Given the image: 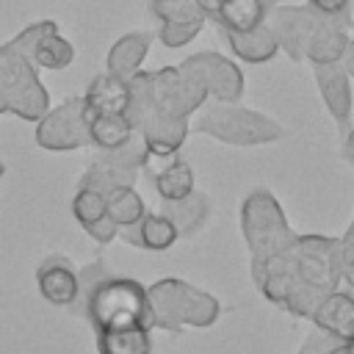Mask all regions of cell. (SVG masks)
Instances as JSON below:
<instances>
[{"mask_svg": "<svg viewBox=\"0 0 354 354\" xmlns=\"http://www.w3.org/2000/svg\"><path fill=\"white\" fill-rule=\"evenodd\" d=\"M348 28L351 19L346 17H315V25L310 30L307 47H304V61L310 64H337L346 53L348 44Z\"/></svg>", "mask_w": 354, "mask_h": 354, "instance_id": "cell-13", "label": "cell"}, {"mask_svg": "<svg viewBox=\"0 0 354 354\" xmlns=\"http://www.w3.org/2000/svg\"><path fill=\"white\" fill-rule=\"evenodd\" d=\"M271 3H274V6H277V3H279V0H271Z\"/></svg>", "mask_w": 354, "mask_h": 354, "instance_id": "cell-40", "label": "cell"}, {"mask_svg": "<svg viewBox=\"0 0 354 354\" xmlns=\"http://www.w3.org/2000/svg\"><path fill=\"white\" fill-rule=\"evenodd\" d=\"M136 180H138L136 171H124V169H119V166H113V163H105V160L94 158V163L80 174L77 185L94 188V191H100V194L105 196V194L113 191L116 185H136Z\"/></svg>", "mask_w": 354, "mask_h": 354, "instance_id": "cell-27", "label": "cell"}, {"mask_svg": "<svg viewBox=\"0 0 354 354\" xmlns=\"http://www.w3.org/2000/svg\"><path fill=\"white\" fill-rule=\"evenodd\" d=\"M315 11L304 3V6H285L277 3L268 14V25L279 41V50L290 58V61H304V47L310 39V30L315 25Z\"/></svg>", "mask_w": 354, "mask_h": 354, "instance_id": "cell-10", "label": "cell"}, {"mask_svg": "<svg viewBox=\"0 0 354 354\" xmlns=\"http://www.w3.org/2000/svg\"><path fill=\"white\" fill-rule=\"evenodd\" d=\"M343 158L354 163V127L346 130V138H343Z\"/></svg>", "mask_w": 354, "mask_h": 354, "instance_id": "cell-34", "label": "cell"}, {"mask_svg": "<svg viewBox=\"0 0 354 354\" xmlns=\"http://www.w3.org/2000/svg\"><path fill=\"white\" fill-rule=\"evenodd\" d=\"M310 321L315 324V329H324L337 340H351L354 337V293L340 288L326 293L315 304Z\"/></svg>", "mask_w": 354, "mask_h": 354, "instance_id": "cell-16", "label": "cell"}, {"mask_svg": "<svg viewBox=\"0 0 354 354\" xmlns=\"http://www.w3.org/2000/svg\"><path fill=\"white\" fill-rule=\"evenodd\" d=\"M337 241L340 238L307 232V235H296L290 243V254H293L301 282H307L310 288H315L321 293H332L343 282Z\"/></svg>", "mask_w": 354, "mask_h": 354, "instance_id": "cell-8", "label": "cell"}, {"mask_svg": "<svg viewBox=\"0 0 354 354\" xmlns=\"http://www.w3.org/2000/svg\"><path fill=\"white\" fill-rule=\"evenodd\" d=\"M105 207H108L111 221H113L119 230L133 227V224L147 213L144 196L136 191V185H116L113 191H108V194H105Z\"/></svg>", "mask_w": 354, "mask_h": 354, "instance_id": "cell-25", "label": "cell"}, {"mask_svg": "<svg viewBox=\"0 0 354 354\" xmlns=\"http://www.w3.org/2000/svg\"><path fill=\"white\" fill-rule=\"evenodd\" d=\"M72 216L97 243H111L119 235V227L108 216L105 196L100 191H94V188L77 185V191L72 196Z\"/></svg>", "mask_w": 354, "mask_h": 354, "instance_id": "cell-15", "label": "cell"}, {"mask_svg": "<svg viewBox=\"0 0 354 354\" xmlns=\"http://www.w3.org/2000/svg\"><path fill=\"white\" fill-rule=\"evenodd\" d=\"M205 25H177V22H160L158 28V39L163 47L169 50H177V47H185L188 41H194L199 36Z\"/></svg>", "mask_w": 354, "mask_h": 354, "instance_id": "cell-30", "label": "cell"}, {"mask_svg": "<svg viewBox=\"0 0 354 354\" xmlns=\"http://www.w3.org/2000/svg\"><path fill=\"white\" fill-rule=\"evenodd\" d=\"M53 30H58L55 19H36V22H30V25H25V28L11 39V47L19 50L25 58L33 61V50H36V44H39L47 33H53Z\"/></svg>", "mask_w": 354, "mask_h": 354, "instance_id": "cell-29", "label": "cell"}, {"mask_svg": "<svg viewBox=\"0 0 354 354\" xmlns=\"http://www.w3.org/2000/svg\"><path fill=\"white\" fill-rule=\"evenodd\" d=\"M160 213H166L171 218V224L177 227L180 238H188V235H194L207 221V216H210V199L202 191L194 188L185 199L163 202V210Z\"/></svg>", "mask_w": 354, "mask_h": 354, "instance_id": "cell-22", "label": "cell"}, {"mask_svg": "<svg viewBox=\"0 0 354 354\" xmlns=\"http://www.w3.org/2000/svg\"><path fill=\"white\" fill-rule=\"evenodd\" d=\"M72 61H75V44H72L66 36H61V30L47 33V36L36 44V50H33V64H36L39 69H53V72H58V69L72 66Z\"/></svg>", "mask_w": 354, "mask_h": 354, "instance_id": "cell-26", "label": "cell"}, {"mask_svg": "<svg viewBox=\"0 0 354 354\" xmlns=\"http://www.w3.org/2000/svg\"><path fill=\"white\" fill-rule=\"evenodd\" d=\"M224 39L232 55L243 64H268L279 53V41L268 22H260L249 30H224Z\"/></svg>", "mask_w": 354, "mask_h": 354, "instance_id": "cell-17", "label": "cell"}, {"mask_svg": "<svg viewBox=\"0 0 354 354\" xmlns=\"http://www.w3.org/2000/svg\"><path fill=\"white\" fill-rule=\"evenodd\" d=\"M313 75H315V86H318V94H321L326 111L340 124V133H346L348 119H351V105H354L348 72L337 61V64H313Z\"/></svg>", "mask_w": 354, "mask_h": 354, "instance_id": "cell-11", "label": "cell"}, {"mask_svg": "<svg viewBox=\"0 0 354 354\" xmlns=\"http://www.w3.org/2000/svg\"><path fill=\"white\" fill-rule=\"evenodd\" d=\"M196 133H205L221 144L230 147H263V144H274L285 136V127L254 111V108H243L238 102H216L207 111L199 113L196 119Z\"/></svg>", "mask_w": 354, "mask_h": 354, "instance_id": "cell-4", "label": "cell"}, {"mask_svg": "<svg viewBox=\"0 0 354 354\" xmlns=\"http://www.w3.org/2000/svg\"><path fill=\"white\" fill-rule=\"evenodd\" d=\"M160 166L155 163H144V174H149L155 180V191L160 196V202H177V199H185L191 191H194V169L188 160L180 158V152L174 155H166V158H158L152 155Z\"/></svg>", "mask_w": 354, "mask_h": 354, "instance_id": "cell-14", "label": "cell"}, {"mask_svg": "<svg viewBox=\"0 0 354 354\" xmlns=\"http://www.w3.org/2000/svg\"><path fill=\"white\" fill-rule=\"evenodd\" d=\"M133 122L127 113H94L88 116V147L116 149L133 136Z\"/></svg>", "mask_w": 354, "mask_h": 354, "instance_id": "cell-23", "label": "cell"}, {"mask_svg": "<svg viewBox=\"0 0 354 354\" xmlns=\"http://www.w3.org/2000/svg\"><path fill=\"white\" fill-rule=\"evenodd\" d=\"M241 232L249 246L252 263H260V260L288 249L296 238L279 199L268 188H254L246 194V199L241 205Z\"/></svg>", "mask_w": 354, "mask_h": 354, "instance_id": "cell-5", "label": "cell"}, {"mask_svg": "<svg viewBox=\"0 0 354 354\" xmlns=\"http://www.w3.org/2000/svg\"><path fill=\"white\" fill-rule=\"evenodd\" d=\"M205 102H207L205 88L194 77H188L180 66H160L152 72L141 69L130 77L127 119L133 124L144 116L191 119V113L202 111Z\"/></svg>", "mask_w": 354, "mask_h": 354, "instance_id": "cell-2", "label": "cell"}, {"mask_svg": "<svg viewBox=\"0 0 354 354\" xmlns=\"http://www.w3.org/2000/svg\"><path fill=\"white\" fill-rule=\"evenodd\" d=\"M147 293H149V307H152V324L166 332H180L183 326L205 329L216 324L221 315V304L213 293L185 279H177V277L152 282Z\"/></svg>", "mask_w": 354, "mask_h": 354, "instance_id": "cell-3", "label": "cell"}, {"mask_svg": "<svg viewBox=\"0 0 354 354\" xmlns=\"http://www.w3.org/2000/svg\"><path fill=\"white\" fill-rule=\"evenodd\" d=\"M149 44H152V36L144 30H130V33L119 36L105 55V66H108L105 72L130 80L136 72L144 69V61L149 55Z\"/></svg>", "mask_w": 354, "mask_h": 354, "instance_id": "cell-18", "label": "cell"}, {"mask_svg": "<svg viewBox=\"0 0 354 354\" xmlns=\"http://www.w3.org/2000/svg\"><path fill=\"white\" fill-rule=\"evenodd\" d=\"M0 91L8 102V113L36 122L50 111V94L39 77V66L25 58L11 41L0 44Z\"/></svg>", "mask_w": 354, "mask_h": 354, "instance_id": "cell-6", "label": "cell"}, {"mask_svg": "<svg viewBox=\"0 0 354 354\" xmlns=\"http://www.w3.org/2000/svg\"><path fill=\"white\" fill-rule=\"evenodd\" d=\"M329 354H351V351H348V346H346V340H340V343H337V346H335V348H332Z\"/></svg>", "mask_w": 354, "mask_h": 354, "instance_id": "cell-36", "label": "cell"}, {"mask_svg": "<svg viewBox=\"0 0 354 354\" xmlns=\"http://www.w3.org/2000/svg\"><path fill=\"white\" fill-rule=\"evenodd\" d=\"M188 77H194L207 97H213L216 102H238L243 97V72L241 66L213 50H202L188 55L185 61L177 64Z\"/></svg>", "mask_w": 354, "mask_h": 354, "instance_id": "cell-9", "label": "cell"}, {"mask_svg": "<svg viewBox=\"0 0 354 354\" xmlns=\"http://www.w3.org/2000/svg\"><path fill=\"white\" fill-rule=\"evenodd\" d=\"M83 102L88 116L94 113H127L130 105V80L116 77L111 72H102L91 77L88 88L83 91Z\"/></svg>", "mask_w": 354, "mask_h": 354, "instance_id": "cell-19", "label": "cell"}, {"mask_svg": "<svg viewBox=\"0 0 354 354\" xmlns=\"http://www.w3.org/2000/svg\"><path fill=\"white\" fill-rule=\"evenodd\" d=\"M199 3H202L205 14H207V19H210V17L216 14V8H218V3H221V0H199Z\"/></svg>", "mask_w": 354, "mask_h": 354, "instance_id": "cell-35", "label": "cell"}, {"mask_svg": "<svg viewBox=\"0 0 354 354\" xmlns=\"http://www.w3.org/2000/svg\"><path fill=\"white\" fill-rule=\"evenodd\" d=\"M340 64H343V69L348 72V77L354 80V39H348V44H346V53H343Z\"/></svg>", "mask_w": 354, "mask_h": 354, "instance_id": "cell-33", "label": "cell"}, {"mask_svg": "<svg viewBox=\"0 0 354 354\" xmlns=\"http://www.w3.org/2000/svg\"><path fill=\"white\" fill-rule=\"evenodd\" d=\"M271 8V0H221L210 22H216L221 30H249L266 22Z\"/></svg>", "mask_w": 354, "mask_h": 354, "instance_id": "cell-21", "label": "cell"}, {"mask_svg": "<svg viewBox=\"0 0 354 354\" xmlns=\"http://www.w3.org/2000/svg\"><path fill=\"white\" fill-rule=\"evenodd\" d=\"M33 138L47 152H72L88 147V111L80 97H69L36 119Z\"/></svg>", "mask_w": 354, "mask_h": 354, "instance_id": "cell-7", "label": "cell"}, {"mask_svg": "<svg viewBox=\"0 0 354 354\" xmlns=\"http://www.w3.org/2000/svg\"><path fill=\"white\" fill-rule=\"evenodd\" d=\"M3 174H6V166H3V163H0V177H3Z\"/></svg>", "mask_w": 354, "mask_h": 354, "instance_id": "cell-39", "label": "cell"}, {"mask_svg": "<svg viewBox=\"0 0 354 354\" xmlns=\"http://www.w3.org/2000/svg\"><path fill=\"white\" fill-rule=\"evenodd\" d=\"M346 346H348V351L354 354V337H351V340H346Z\"/></svg>", "mask_w": 354, "mask_h": 354, "instance_id": "cell-38", "label": "cell"}, {"mask_svg": "<svg viewBox=\"0 0 354 354\" xmlns=\"http://www.w3.org/2000/svg\"><path fill=\"white\" fill-rule=\"evenodd\" d=\"M77 277H80V296L75 304L83 307L94 332L127 329V326L155 329L149 293L141 282L130 277L105 274L100 263L86 266L83 271H77Z\"/></svg>", "mask_w": 354, "mask_h": 354, "instance_id": "cell-1", "label": "cell"}, {"mask_svg": "<svg viewBox=\"0 0 354 354\" xmlns=\"http://www.w3.org/2000/svg\"><path fill=\"white\" fill-rule=\"evenodd\" d=\"M149 11L158 22H177V25L207 22V14L199 0H149Z\"/></svg>", "mask_w": 354, "mask_h": 354, "instance_id": "cell-28", "label": "cell"}, {"mask_svg": "<svg viewBox=\"0 0 354 354\" xmlns=\"http://www.w3.org/2000/svg\"><path fill=\"white\" fill-rule=\"evenodd\" d=\"M152 329L144 326H127V329H105L97 332V351L100 354H149Z\"/></svg>", "mask_w": 354, "mask_h": 354, "instance_id": "cell-24", "label": "cell"}, {"mask_svg": "<svg viewBox=\"0 0 354 354\" xmlns=\"http://www.w3.org/2000/svg\"><path fill=\"white\" fill-rule=\"evenodd\" d=\"M0 113H8V102H6V97H3V91H0Z\"/></svg>", "mask_w": 354, "mask_h": 354, "instance_id": "cell-37", "label": "cell"}, {"mask_svg": "<svg viewBox=\"0 0 354 354\" xmlns=\"http://www.w3.org/2000/svg\"><path fill=\"white\" fill-rule=\"evenodd\" d=\"M119 235H122L127 243H133V246H138V249H149V252H166V249L174 246L177 238H180L177 227L171 224V218H169L166 213H149V210H147L133 227L119 230Z\"/></svg>", "mask_w": 354, "mask_h": 354, "instance_id": "cell-20", "label": "cell"}, {"mask_svg": "<svg viewBox=\"0 0 354 354\" xmlns=\"http://www.w3.org/2000/svg\"><path fill=\"white\" fill-rule=\"evenodd\" d=\"M36 285H39V293L50 304H58V307H69L80 296V277L75 266L61 254H50L39 263Z\"/></svg>", "mask_w": 354, "mask_h": 354, "instance_id": "cell-12", "label": "cell"}, {"mask_svg": "<svg viewBox=\"0 0 354 354\" xmlns=\"http://www.w3.org/2000/svg\"><path fill=\"white\" fill-rule=\"evenodd\" d=\"M307 6L321 17H346V19H351V0H307Z\"/></svg>", "mask_w": 354, "mask_h": 354, "instance_id": "cell-32", "label": "cell"}, {"mask_svg": "<svg viewBox=\"0 0 354 354\" xmlns=\"http://www.w3.org/2000/svg\"><path fill=\"white\" fill-rule=\"evenodd\" d=\"M337 343H340V340H337L335 335H329V332H324V329H315V332L307 335V340L301 343L299 354H329Z\"/></svg>", "mask_w": 354, "mask_h": 354, "instance_id": "cell-31", "label": "cell"}]
</instances>
